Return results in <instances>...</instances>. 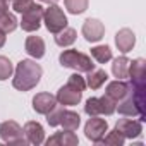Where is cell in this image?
I'll use <instances>...</instances> for the list:
<instances>
[{
	"label": "cell",
	"mask_w": 146,
	"mask_h": 146,
	"mask_svg": "<svg viewBox=\"0 0 146 146\" xmlns=\"http://www.w3.org/2000/svg\"><path fill=\"white\" fill-rule=\"evenodd\" d=\"M91 57L98 64H107L108 60H112V50L107 45H98V46L91 48Z\"/></svg>",
	"instance_id": "obj_23"
},
{
	"label": "cell",
	"mask_w": 146,
	"mask_h": 146,
	"mask_svg": "<svg viewBox=\"0 0 146 146\" xmlns=\"http://www.w3.org/2000/svg\"><path fill=\"white\" fill-rule=\"evenodd\" d=\"M83 36L95 43V41H100L103 36H105V26L103 23H100L98 19H86L84 24H83Z\"/></svg>",
	"instance_id": "obj_11"
},
{
	"label": "cell",
	"mask_w": 146,
	"mask_h": 146,
	"mask_svg": "<svg viewBox=\"0 0 146 146\" xmlns=\"http://www.w3.org/2000/svg\"><path fill=\"white\" fill-rule=\"evenodd\" d=\"M76 38H78V33H76L74 28H64L62 31L57 33L55 43L58 46H69V45H72V43L76 41Z\"/></svg>",
	"instance_id": "obj_22"
},
{
	"label": "cell",
	"mask_w": 146,
	"mask_h": 146,
	"mask_svg": "<svg viewBox=\"0 0 146 146\" xmlns=\"http://www.w3.org/2000/svg\"><path fill=\"white\" fill-rule=\"evenodd\" d=\"M41 74H43V70H41V67L35 60L24 58L16 67V74H14V79H12V86L16 90H19V91H29V90H33L40 83Z\"/></svg>",
	"instance_id": "obj_1"
},
{
	"label": "cell",
	"mask_w": 146,
	"mask_h": 146,
	"mask_svg": "<svg viewBox=\"0 0 146 146\" xmlns=\"http://www.w3.org/2000/svg\"><path fill=\"white\" fill-rule=\"evenodd\" d=\"M0 137L7 144H14V146H26L28 139L24 137V131L21 129V125L14 120H7L0 124Z\"/></svg>",
	"instance_id": "obj_4"
},
{
	"label": "cell",
	"mask_w": 146,
	"mask_h": 146,
	"mask_svg": "<svg viewBox=\"0 0 146 146\" xmlns=\"http://www.w3.org/2000/svg\"><path fill=\"white\" fill-rule=\"evenodd\" d=\"M35 5V0H14V4H12V9L19 14H23L24 11H28L29 7Z\"/></svg>",
	"instance_id": "obj_30"
},
{
	"label": "cell",
	"mask_w": 146,
	"mask_h": 146,
	"mask_svg": "<svg viewBox=\"0 0 146 146\" xmlns=\"http://www.w3.org/2000/svg\"><path fill=\"white\" fill-rule=\"evenodd\" d=\"M62 110H64V108L57 105L52 112H48V113H46V122H48L52 127H55V125H58V124H60V115H62Z\"/></svg>",
	"instance_id": "obj_28"
},
{
	"label": "cell",
	"mask_w": 146,
	"mask_h": 146,
	"mask_svg": "<svg viewBox=\"0 0 146 146\" xmlns=\"http://www.w3.org/2000/svg\"><path fill=\"white\" fill-rule=\"evenodd\" d=\"M43 21H45L46 29L53 35H57L58 31L67 28V16L57 4H52L48 9L43 11Z\"/></svg>",
	"instance_id": "obj_3"
},
{
	"label": "cell",
	"mask_w": 146,
	"mask_h": 146,
	"mask_svg": "<svg viewBox=\"0 0 146 146\" xmlns=\"http://www.w3.org/2000/svg\"><path fill=\"white\" fill-rule=\"evenodd\" d=\"M57 103L58 105H64V107H74L81 102L83 98V91H79L78 88L70 86V84H65L62 86L58 91H57Z\"/></svg>",
	"instance_id": "obj_9"
},
{
	"label": "cell",
	"mask_w": 146,
	"mask_h": 146,
	"mask_svg": "<svg viewBox=\"0 0 146 146\" xmlns=\"http://www.w3.org/2000/svg\"><path fill=\"white\" fill-rule=\"evenodd\" d=\"M43 7L35 4L33 7H29L28 11L23 12V19H21V28L28 33L36 31L41 26V19H43Z\"/></svg>",
	"instance_id": "obj_6"
},
{
	"label": "cell",
	"mask_w": 146,
	"mask_h": 146,
	"mask_svg": "<svg viewBox=\"0 0 146 146\" xmlns=\"http://www.w3.org/2000/svg\"><path fill=\"white\" fill-rule=\"evenodd\" d=\"M24 136H26V139H28V143L29 144H35V146H38V144H41L43 141H45V131H43V125L40 124V122H26V125H24Z\"/></svg>",
	"instance_id": "obj_16"
},
{
	"label": "cell",
	"mask_w": 146,
	"mask_h": 146,
	"mask_svg": "<svg viewBox=\"0 0 146 146\" xmlns=\"http://www.w3.org/2000/svg\"><path fill=\"white\" fill-rule=\"evenodd\" d=\"M79 143L78 136L74 134V131H62V132H55L52 137L46 139L48 146H76Z\"/></svg>",
	"instance_id": "obj_17"
},
{
	"label": "cell",
	"mask_w": 146,
	"mask_h": 146,
	"mask_svg": "<svg viewBox=\"0 0 146 146\" xmlns=\"http://www.w3.org/2000/svg\"><path fill=\"white\" fill-rule=\"evenodd\" d=\"M131 86L127 83H124V79H117V81H112L107 84V90H105V95L110 96L113 102H120L124 100L129 93H131Z\"/></svg>",
	"instance_id": "obj_14"
},
{
	"label": "cell",
	"mask_w": 146,
	"mask_h": 146,
	"mask_svg": "<svg viewBox=\"0 0 146 146\" xmlns=\"http://www.w3.org/2000/svg\"><path fill=\"white\" fill-rule=\"evenodd\" d=\"M26 52L33 58H41L45 55V41L40 36H28L26 38Z\"/></svg>",
	"instance_id": "obj_18"
},
{
	"label": "cell",
	"mask_w": 146,
	"mask_h": 146,
	"mask_svg": "<svg viewBox=\"0 0 146 146\" xmlns=\"http://www.w3.org/2000/svg\"><path fill=\"white\" fill-rule=\"evenodd\" d=\"M115 110H119V113H122V115H127V117H136L137 115L139 120H144V108L134 100L132 90L124 100H120V103L115 107Z\"/></svg>",
	"instance_id": "obj_8"
},
{
	"label": "cell",
	"mask_w": 146,
	"mask_h": 146,
	"mask_svg": "<svg viewBox=\"0 0 146 146\" xmlns=\"http://www.w3.org/2000/svg\"><path fill=\"white\" fill-rule=\"evenodd\" d=\"M9 9V4H7V0H0V12H5Z\"/></svg>",
	"instance_id": "obj_31"
},
{
	"label": "cell",
	"mask_w": 146,
	"mask_h": 146,
	"mask_svg": "<svg viewBox=\"0 0 146 146\" xmlns=\"http://www.w3.org/2000/svg\"><path fill=\"white\" fill-rule=\"evenodd\" d=\"M117 102H113L110 96H102V98H90L84 105V112L90 117L95 115H112L115 112Z\"/></svg>",
	"instance_id": "obj_5"
},
{
	"label": "cell",
	"mask_w": 146,
	"mask_h": 146,
	"mask_svg": "<svg viewBox=\"0 0 146 146\" xmlns=\"http://www.w3.org/2000/svg\"><path fill=\"white\" fill-rule=\"evenodd\" d=\"M67 84H70V86L78 88L79 91H84V90H86V81H84V78H83V76H79V72H78V74H72V76H69V81H67Z\"/></svg>",
	"instance_id": "obj_29"
},
{
	"label": "cell",
	"mask_w": 146,
	"mask_h": 146,
	"mask_svg": "<svg viewBox=\"0 0 146 146\" xmlns=\"http://www.w3.org/2000/svg\"><path fill=\"white\" fill-rule=\"evenodd\" d=\"M129 78L132 81V88H144V83H146L144 58H136V60L129 62Z\"/></svg>",
	"instance_id": "obj_10"
},
{
	"label": "cell",
	"mask_w": 146,
	"mask_h": 146,
	"mask_svg": "<svg viewBox=\"0 0 146 146\" xmlns=\"http://www.w3.org/2000/svg\"><path fill=\"white\" fill-rule=\"evenodd\" d=\"M57 107V98L50 93H38L35 98H33V108L36 113H41V115H46L48 112H52L53 108Z\"/></svg>",
	"instance_id": "obj_13"
},
{
	"label": "cell",
	"mask_w": 146,
	"mask_h": 146,
	"mask_svg": "<svg viewBox=\"0 0 146 146\" xmlns=\"http://www.w3.org/2000/svg\"><path fill=\"white\" fill-rule=\"evenodd\" d=\"M81 124V117L79 113L72 112V110H62V115H60V124L64 127V131H76Z\"/></svg>",
	"instance_id": "obj_19"
},
{
	"label": "cell",
	"mask_w": 146,
	"mask_h": 146,
	"mask_svg": "<svg viewBox=\"0 0 146 146\" xmlns=\"http://www.w3.org/2000/svg\"><path fill=\"white\" fill-rule=\"evenodd\" d=\"M5 40H7V36H5V33L0 29V48H2L4 45H5Z\"/></svg>",
	"instance_id": "obj_32"
},
{
	"label": "cell",
	"mask_w": 146,
	"mask_h": 146,
	"mask_svg": "<svg viewBox=\"0 0 146 146\" xmlns=\"http://www.w3.org/2000/svg\"><path fill=\"white\" fill-rule=\"evenodd\" d=\"M40 2H45V4H50L52 5V4H57L58 0H40Z\"/></svg>",
	"instance_id": "obj_33"
},
{
	"label": "cell",
	"mask_w": 146,
	"mask_h": 146,
	"mask_svg": "<svg viewBox=\"0 0 146 146\" xmlns=\"http://www.w3.org/2000/svg\"><path fill=\"white\" fill-rule=\"evenodd\" d=\"M115 45L122 53H127L134 48L136 45V35L132 33V29L129 28H122L117 35H115Z\"/></svg>",
	"instance_id": "obj_15"
},
{
	"label": "cell",
	"mask_w": 146,
	"mask_h": 146,
	"mask_svg": "<svg viewBox=\"0 0 146 146\" xmlns=\"http://www.w3.org/2000/svg\"><path fill=\"white\" fill-rule=\"evenodd\" d=\"M115 129L124 136V139H134L137 136H141L143 132V125L141 120H132V119H120L115 124Z\"/></svg>",
	"instance_id": "obj_12"
},
{
	"label": "cell",
	"mask_w": 146,
	"mask_h": 146,
	"mask_svg": "<svg viewBox=\"0 0 146 146\" xmlns=\"http://www.w3.org/2000/svg\"><path fill=\"white\" fill-rule=\"evenodd\" d=\"M108 132V131H107ZM100 143H103V144H112V146H122L124 144V136L117 131V129H113L112 132H108L107 136H103L102 139H100Z\"/></svg>",
	"instance_id": "obj_27"
},
{
	"label": "cell",
	"mask_w": 146,
	"mask_h": 146,
	"mask_svg": "<svg viewBox=\"0 0 146 146\" xmlns=\"http://www.w3.org/2000/svg\"><path fill=\"white\" fill-rule=\"evenodd\" d=\"M64 2H65V9L74 16L86 12L90 5V0H64Z\"/></svg>",
	"instance_id": "obj_25"
},
{
	"label": "cell",
	"mask_w": 146,
	"mask_h": 146,
	"mask_svg": "<svg viewBox=\"0 0 146 146\" xmlns=\"http://www.w3.org/2000/svg\"><path fill=\"white\" fill-rule=\"evenodd\" d=\"M107 131H108L107 120H105V119H100L98 115L91 117V119L86 122V125H84V134H86V137H88L90 141H93V143H100V139L105 136Z\"/></svg>",
	"instance_id": "obj_7"
},
{
	"label": "cell",
	"mask_w": 146,
	"mask_h": 146,
	"mask_svg": "<svg viewBox=\"0 0 146 146\" xmlns=\"http://www.w3.org/2000/svg\"><path fill=\"white\" fill-rule=\"evenodd\" d=\"M58 62L62 67L74 69L76 72H90L95 69L91 57H88L86 53H81L78 50H64L58 57Z\"/></svg>",
	"instance_id": "obj_2"
},
{
	"label": "cell",
	"mask_w": 146,
	"mask_h": 146,
	"mask_svg": "<svg viewBox=\"0 0 146 146\" xmlns=\"http://www.w3.org/2000/svg\"><path fill=\"white\" fill-rule=\"evenodd\" d=\"M107 79H108V76H107V72L103 69H93V70L88 72L86 86H90L91 90H98L107 83Z\"/></svg>",
	"instance_id": "obj_20"
},
{
	"label": "cell",
	"mask_w": 146,
	"mask_h": 146,
	"mask_svg": "<svg viewBox=\"0 0 146 146\" xmlns=\"http://www.w3.org/2000/svg\"><path fill=\"white\" fill-rule=\"evenodd\" d=\"M16 28H17V19L14 14H9L7 11L0 12V29L7 35V33H12Z\"/></svg>",
	"instance_id": "obj_24"
},
{
	"label": "cell",
	"mask_w": 146,
	"mask_h": 146,
	"mask_svg": "<svg viewBox=\"0 0 146 146\" xmlns=\"http://www.w3.org/2000/svg\"><path fill=\"white\" fill-rule=\"evenodd\" d=\"M12 72H14V65L12 62L4 57V55H0V81H5L12 76Z\"/></svg>",
	"instance_id": "obj_26"
},
{
	"label": "cell",
	"mask_w": 146,
	"mask_h": 146,
	"mask_svg": "<svg viewBox=\"0 0 146 146\" xmlns=\"http://www.w3.org/2000/svg\"><path fill=\"white\" fill-rule=\"evenodd\" d=\"M129 58L127 57H119V58H115L113 60V64H112V72H113V76L117 78V79H125V78H129Z\"/></svg>",
	"instance_id": "obj_21"
}]
</instances>
